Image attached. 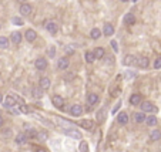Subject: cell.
I'll use <instances>...</instances> for the list:
<instances>
[{
	"label": "cell",
	"instance_id": "cell-46",
	"mask_svg": "<svg viewBox=\"0 0 161 152\" xmlns=\"http://www.w3.org/2000/svg\"><path fill=\"white\" fill-rule=\"evenodd\" d=\"M121 2H128V0H121Z\"/></svg>",
	"mask_w": 161,
	"mask_h": 152
},
{
	"label": "cell",
	"instance_id": "cell-38",
	"mask_svg": "<svg viewBox=\"0 0 161 152\" xmlns=\"http://www.w3.org/2000/svg\"><path fill=\"white\" fill-rule=\"evenodd\" d=\"M111 47H113V50L116 51V53L119 51V46H117V43L114 41V40H113V41H111Z\"/></svg>",
	"mask_w": 161,
	"mask_h": 152
},
{
	"label": "cell",
	"instance_id": "cell-32",
	"mask_svg": "<svg viewBox=\"0 0 161 152\" xmlns=\"http://www.w3.org/2000/svg\"><path fill=\"white\" fill-rule=\"evenodd\" d=\"M80 152H89V145L84 141H81V144H80Z\"/></svg>",
	"mask_w": 161,
	"mask_h": 152
},
{
	"label": "cell",
	"instance_id": "cell-33",
	"mask_svg": "<svg viewBox=\"0 0 161 152\" xmlns=\"http://www.w3.org/2000/svg\"><path fill=\"white\" fill-rule=\"evenodd\" d=\"M104 110H100L99 111V114H97V117H99V118H97V121H99V122H103V120H104Z\"/></svg>",
	"mask_w": 161,
	"mask_h": 152
},
{
	"label": "cell",
	"instance_id": "cell-17",
	"mask_svg": "<svg viewBox=\"0 0 161 152\" xmlns=\"http://www.w3.org/2000/svg\"><path fill=\"white\" fill-rule=\"evenodd\" d=\"M27 134H24V132H20V134H17V137H16V142L17 144H26L27 142Z\"/></svg>",
	"mask_w": 161,
	"mask_h": 152
},
{
	"label": "cell",
	"instance_id": "cell-39",
	"mask_svg": "<svg viewBox=\"0 0 161 152\" xmlns=\"http://www.w3.org/2000/svg\"><path fill=\"white\" fill-rule=\"evenodd\" d=\"M120 105H121V104H117V105L114 107V108H113V114H116V111H119V110H120Z\"/></svg>",
	"mask_w": 161,
	"mask_h": 152
},
{
	"label": "cell",
	"instance_id": "cell-21",
	"mask_svg": "<svg viewBox=\"0 0 161 152\" xmlns=\"http://www.w3.org/2000/svg\"><path fill=\"white\" fill-rule=\"evenodd\" d=\"M124 21H126V23H127L128 26L134 24V23H136V17H134V14H131V13L126 14V17H124Z\"/></svg>",
	"mask_w": 161,
	"mask_h": 152
},
{
	"label": "cell",
	"instance_id": "cell-25",
	"mask_svg": "<svg viewBox=\"0 0 161 152\" xmlns=\"http://www.w3.org/2000/svg\"><path fill=\"white\" fill-rule=\"evenodd\" d=\"M94 55H96V58H103V57H104V48L97 47L94 50Z\"/></svg>",
	"mask_w": 161,
	"mask_h": 152
},
{
	"label": "cell",
	"instance_id": "cell-22",
	"mask_svg": "<svg viewBox=\"0 0 161 152\" xmlns=\"http://www.w3.org/2000/svg\"><path fill=\"white\" fill-rule=\"evenodd\" d=\"M144 120H146V114H144V112H137V114L134 115V121H136L137 124L144 122Z\"/></svg>",
	"mask_w": 161,
	"mask_h": 152
},
{
	"label": "cell",
	"instance_id": "cell-41",
	"mask_svg": "<svg viewBox=\"0 0 161 152\" xmlns=\"http://www.w3.org/2000/svg\"><path fill=\"white\" fill-rule=\"evenodd\" d=\"M36 152H47L46 149H43V148H39V149H36Z\"/></svg>",
	"mask_w": 161,
	"mask_h": 152
},
{
	"label": "cell",
	"instance_id": "cell-11",
	"mask_svg": "<svg viewBox=\"0 0 161 152\" xmlns=\"http://www.w3.org/2000/svg\"><path fill=\"white\" fill-rule=\"evenodd\" d=\"M10 40H12V43H13V44H19V43L22 41V34H20L19 31L12 33V36H10Z\"/></svg>",
	"mask_w": 161,
	"mask_h": 152
},
{
	"label": "cell",
	"instance_id": "cell-42",
	"mask_svg": "<svg viewBox=\"0 0 161 152\" xmlns=\"http://www.w3.org/2000/svg\"><path fill=\"white\" fill-rule=\"evenodd\" d=\"M2 124H3V118H2V115H0V127H2Z\"/></svg>",
	"mask_w": 161,
	"mask_h": 152
},
{
	"label": "cell",
	"instance_id": "cell-9",
	"mask_svg": "<svg viewBox=\"0 0 161 152\" xmlns=\"http://www.w3.org/2000/svg\"><path fill=\"white\" fill-rule=\"evenodd\" d=\"M16 102H17V97L16 95H7V98H6V107L7 108L16 105Z\"/></svg>",
	"mask_w": 161,
	"mask_h": 152
},
{
	"label": "cell",
	"instance_id": "cell-24",
	"mask_svg": "<svg viewBox=\"0 0 161 152\" xmlns=\"http://www.w3.org/2000/svg\"><path fill=\"white\" fill-rule=\"evenodd\" d=\"M146 122H147V125L148 127H154V125H157V118L156 117H153V115H150V117H146Z\"/></svg>",
	"mask_w": 161,
	"mask_h": 152
},
{
	"label": "cell",
	"instance_id": "cell-19",
	"mask_svg": "<svg viewBox=\"0 0 161 152\" xmlns=\"http://www.w3.org/2000/svg\"><path fill=\"white\" fill-rule=\"evenodd\" d=\"M44 27L47 28V31L53 33V34L57 31V24L53 23V21H49V23H46V24H44Z\"/></svg>",
	"mask_w": 161,
	"mask_h": 152
},
{
	"label": "cell",
	"instance_id": "cell-37",
	"mask_svg": "<svg viewBox=\"0 0 161 152\" xmlns=\"http://www.w3.org/2000/svg\"><path fill=\"white\" fill-rule=\"evenodd\" d=\"M54 54H56L54 47H50V50H49V57H54Z\"/></svg>",
	"mask_w": 161,
	"mask_h": 152
},
{
	"label": "cell",
	"instance_id": "cell-6",
	"mask_svg": "<svg viewBox=\"0 0 161 152\" xmlns=\"http://www.w3.org/2000/svg\"><path fill=\"white\" fill-rule=\"evenodd\" d=\"M34 65H36V68L37 70H44L46 67H47V60H44V58H37L36 60V63H34Z\"/></svg>",
	"mask_w": 161,
	"mask_h": 152
},
{
	"label": "cell",
	"instance_id": "cell-40",
	"mask_svg": "<svg viewBox=\"0 0 161 152\" xmlns=\"http://www.w3.org/2000/svg\"><path fill=\"white\" fill-rule=\"evenodd\" d=\"M66 53H67V54H73V53H74V50H73V48H70V47H69V48H67V50H66Z\"/></svg>",
	"mask_w": 161,
	"mask_h": 152
},
{
	"label": "cell",
	"instance_id": "cell-7",
	"mask_svg": "<svg viewBox=\"0 0 161 152\" xmlns=\"http://www.w3.org/2000/svg\"><path fill=\"white\" fill-rule=\"evenodd\" d=\"M32 13V6L27 5V3H23L20 6V14H24V16H29Z\"/></svg>",
	"mask_w": 161,
	"mask_h": 152
},
{
	"label": "cell",
	"instance_id": "cell-35",
	"mask_svg": "<svg viewBox=\"0 0 161 152\" xmlns=\"http://www.w3.org/2000/svg\"><path fill=\"white\" fill-rule=\"evenodd\" d=\"M154 68H161V57H158L156 61H154Z\"/></svg>",
	"mask_w": 161,
	"mask_h": 152
},
{
	"label": "cell",
	"instance_id": "cell-16",
	"mask_svg": "<svg viewBox=\"0 0 161 152\" xmlns=\"http://www.w3.org/2000/svg\"><path fill=\"white\" fill-rule=\"evenodd\" d=\"M103 33H104V36H111L114 33V27H113V24H104V27H103Z\"/></svg>",
	"mask_w": 161,
	"mask_h": 152
},
{
	"label": "cell",
	"instance_id": "cell-14",
	"mask_svg": "<svg viewBox=\"0 0 161 152\" xmlns=\"http://www.w3.org/2000/svg\"><path fill=\"white\" fill-rule=\"evenodd\" d=\"M40 88L42 90H49L50 88V80L47 77H42L40 78Z\"/></svg>",
	"mask_w": 161,
	"mask_h": 152
},
{
	"label": "cell",
	"instance_id": "cell-4",
	"mask_svg": "<svg viewBox=\"0 0 161 152\" xmlns=\"http://www.w3.org/2000/svg\"><path fill=\"white\" fill-rule=\"evenodd\" d=\"M52 102H53V105L57 107V108H63V105H64V100L60 95H54L52 98Z\"/></svg>",
	"mask_w": 161,
	"mask_h": 152
},
{
	"label": "cell",
	"instance_id": "cell-1",
	"mask_svg": "<svg viewBox=\"0 0 161 152\" xmlns=\"http://www.w3.org/2000/svg\"><path fill=\"white\" fill-rule=\"evenodd\" d=\"M64 134L67 135V137H70V138H73V139H83L81 138V134L77 131V129H73V128H70V129H64Z\"/></svg>",
	"mask_w": 161,
	"mask_h": 152
},
{
	"label": "cell",
	"instance_id": "cell-27",
	"mask_svg": "<svg viewBox=\"0 0 161 152\" xmlns=\"http://www.w3.org/2000/svg\"><path fill=\"white\" fill-rule=\"evenodd\" d=\"M90 36L94 38V40H97V38H100V36H101V31H100L99 28H93L90 31Z\"/></svg>",
	"mask_w": 161,
	"mask_h": 152
},
{
	"label": "cell",
	"instance_id": "cell-20",
	"mask_svg": "<svg viewBox=\"0 0 161 152\" xmlns=\"http://www.w3.org/2000/svg\"><path fill=\"white\" fill-rule=\"evenodd\" d=\"M87 101H89V104H90V105H94V104H97V102H99V95H97V94H89Z\"/></svg>",
	"mask_w": 161,
	"mask_h": 152
},
{
	"label": "cell",
	"instance_id": "cell-8",
	"mask_svg": "<svg viewBox=\"0 0 161 152\" xmlns=\"http://www.w3.org/2000/svg\"><path fill=\"white\" fill-rule=\"evenodd\" d=\"M130 104L131 105H140L141 104V95L140 94H133L130 97Z\"/></svg>",
	"mask_w": 161,
	"mask_h": 152
},
{
	"label": "cell",
	"instance_id": "cell-2",
	"mask_svg": "<svg viewBox=\"0 0 161 152\" xmlns=\"http://www.w3.org/2000/svg\"><path fill=\"white\" fill-rule=\"evenodd\" d=\"M141 110H143V112H157V108L150 101L141 102Z\"/></svg>",
	"mask_w": 161,
	"mask_h": 152
},
{
	"label": "cell",
	"instance_id": "cell-18",
	"mask_svg": "<svg viewBox=\"0 0 161 152\" xmlns=\"http://www.w3.org/2000/svg\"><path fill=\"white\" fill-rule=\"evenodd\" d=\"M136 60H137V58H136L134 55H126L123 64L124 65H133V64H136Z\"/></svg>",
	"mask_w": 161,
	"mask_h": 152
},
{
	"label": "cell",
	"instance_id": "cell-23",
	"mask_svg": "<svg viewBox=\"0 0 161 152\" xmlns=\"http://www.w3.org/2000/svg\"><path fill=\"white\" fill-rule=\"evenodd\" d=\"M150 139H151V141H158V139H161V131L154 129L151 134H150Z\"/></svg>",
	"mask_w": 161,
	"mask_h": 152
},
{
	"label": "cell",
	"instance_id": "cell-34",
	"mask_svg": "<svg viewBox=\"0 0 161 152\" xmlns=\"http://www.w3.org/2000/svg\"><path fill=\"white\" fill-rule=\"evenodd\" d=\"M13 23L16 24V26H22V24H23V20L20 17H13Z\"/></svg>",
	"mask_w": 161,
	"mask_h": 152
},
{
	"label": "cell",
	"instance_id": "cell-3",
	"mask_svg": "<svg viewBox=\"0 0 161 152\" xmlns=\"http://www.w3.org/2000/svg\"><path fill=\"white\" fill-rule=\"evenodd\" d=\"M81 112H83V107L79 105V104H76V105H73L70 108V114L73 117H80Z\"/></svg>",
	"mask_w": 161,
	"mask_h": 152
},
{
	"label": "cell",
	"instance_id": "cell-44",
	"mask_svg": "<svg viewBox=\"0 0 161 152\" xmlns=\"http://www.w3.org/2000/svg\"><path fill=\"white\" fill-rule=\"evenodd\" d=\"M17 2H23V3H24V0H17Z\"/></svg>",
	"mask_w": 161,
	"mask_h": 152
},
{
	"label": "cell",
	"instance_id": "cell-26",
	"mask_svg": "<svg viewBox=\"0 0 161 152\" xmlns=\"http://www.w3.org/2000/svg\"><path fill=\"white\" fill-rule=\"evenodd\" d=\"M7 47H9L7 37H0V48H7Z\"/></svg>",
	"mask_w": 161,
	"mask_h": 152
},
{
	"label": "cell",
	"instance_id": "cell-45",
	"mask_svg": "<svg viewBox=\"0 0 161 152\" xmlns=\"http://www.w3.org/2000/svg\"><path fill=\"white\" fill-rule=\"evenodd\" d=\"M133 2H134V3H136V2H138V0H133Z\"/></svg>",
	"mask_w": 161,
	"mask_h": 152
},
{
	"label": "cell",
	"instance_id": "cell-31",
	"mask_svg": "<svg viewBox=\"0 0 161 152\" xmlns=\"http://www.w3.org/2000/svg\"><path fill=\"white\" fill-rule=\"evenodd\" d=\"M26 134H27L29 138H36V137H37V132H36L34 129H32V128H29V131L26 132Z\"/></svg>",
	"mask_w": 161,
	"mask_h": 152
},
{
	"label": "cell",
	"instance_id": "cell-5",
	"mask_svg": "<svg viewBox=\"0 0 161 152\" xmlns=\"http://www.w3.org/2000/svg\"><path fill=\"white\" fill-rule=\"evenodd\" d=\"M148 63H150V60H148L147 57H140V58H137V60H136V64H137L140 68H147Z\"/></svg>",
	"mask_w": 161,
	"mask_h": 152
},
{
	"label": "cell",
	"instance_id": "cell-13",
	"mask_svg": "<svg viewBox=\"0 0 161 152\" xmlns=\"http://www.w3.org/2000/svg\"><path fill=\"white\" fill-rule=\"evenodd\" d=\"M80 125L83 128H86L87 131H91V129L94 128V124H93V121H89V120H81Z\"/></svg>",
	"mask_w": 161,
	"mask_h": 152
},
{
	"label": "cell",
	"instance_id": "cell-30",
	"mask_svg": "<svg viewBox=\"0 0 161 152\" xmlns=\"http://www.w3.org/2000/svg\"><path fill=\"white\" fill-rule=\"evenodd\" d=\"M37 138H39V141L44 142V141H47V134L46 132H37Z\"/></svg>",
	"mask_w": 161,
	"mask_h": 152
},
{
	"label": "cell",
	"instance_id": "cell-36",
	"mask_svg": "<svg viewBox=\"0 0 161 152\" xmlns=\"http://www.w3.org/2000/svg\"><path fill=\"white\" fill-rule=\"evenodd\" d=\"M20 111H22V112H24V114H27V112H30V110H29V107L26 105V104H23V105H20Z\"/></svg>",
	"mask_w": 161,
	"mask_h": 152
},
{
	"label": "cell",
	"instance_id": "cell-29",
	"mask_svg": "<svg viewBox=\"0 0 161 152\" xmlns=\"http://www.w3.org/2000/svg\"><path fill=\"white\" fill-rule=\"evenodd\" d=\"M86 60H87V63H93V61L96 60L94 53H91V51H87V53H86Z\"/></svg>",
	"mask_w": 161,
	"mask_h": 152
},
{
	"label": "cell",
	"instance_id": "cell-28",
	"mask_svg": "<svg viewBox=\"0 0 161 152\" xmlns=\"http://www.w3.org/2000/svg\"><path fill=\"white\" fill-rule=\"evenodd\" d=\"M32 95H33L34 98H42L43 97L42 90H40V88H33V90H32Z\"/></svg>",
	"mask_w": 161,
	"mask_h": 152
},
{
	"label": "cell",
	"instance_id": "cell-10",
	"mask_svg": "<svg viewBox=\"0 0 161 152\" xmlns=\"http://www.w3.org/2000/svg\"><path fill=\"white\" fill-rule=\"evenodd\" d=\"M26 40L27 41H34L36 40V37H37V34H36V31L34 30H32V28H29L27 31H26Z\"/></svg>",
	"mask_w": 161,
	"mask_h": 152
},
{
	"label": "cell",
	"instance_id": "cell-15",
	"mask_svg": "<svg viewBox=\"0 0 161 152\" xmlns=\"http://www.w3.org/2000/svg\"><path fill=\"white\" fill-rule=\"evenodd\" d=\"M117 121H119V124H121V125L127 124V122H128V115H127V112H120L119 117H117Z\"/></svg>",
	"mask_w": 161,
	"mask_h": 152
},
{
	"label": "cell",
	"instance_id": "cell-43",
	"mask_svg": "<svg viewBox=\"0 0 161 152\" xmlns=\"http://www.w3.org/2000/svg\"><path fill=\"white\" fill-rule=\"evenodd\" d=\"M3 101V95H2V94H0V102Z\"/></svg>",
	"mask_w": 161,
	"mask_h": 152
},
{
	"label": "cell",
	"instance_id": "cell-12",
	"mask_svg": "<svg viewBox=\"0 0 161 152\" xmlns=\"http://www.w3.org/2000/svg\"><path fill=\"white\" fill-rule=\"evenodd\" d=\"M57 67H59L60 70H66L67 67H69V60H67L66 57L59 58V61H57Z\"/></svg>",
	"mask_w": 161,
	"mask_h": 152
}]
</instances>
